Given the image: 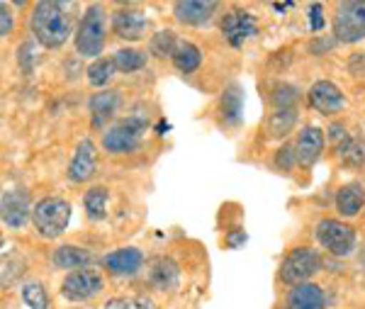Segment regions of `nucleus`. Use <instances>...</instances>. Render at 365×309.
Wrapping results in <instances>:
<instances>
[{
	"instance_id": "obj_1",
	"label": "nucleus",
	"mask_w": 365,
	"mask_h": 309,
	"mask_svg": "<svg viewBox=\"0 0 365 309\" xmlns=\"http://www.w3.org/2000/svg\"><path fill=\"white\" fill-rule=\"evenodd\" d=\"M73 32L71 5L56 0H39L32 8V34L46 49H56Z\"/></svg>"
},
{
	"instance_id": "obj_2",
	"label": "nucleus",
	"mask_w": 365,
	"mask_h": 309,
	"mask_svg": "<svg viewBox=\"0 0 365 309\" xmlns=\"http://www.w3.org/2000/svg\"><path fill=\"white\" fill-rule=\"evenodd\" d=\"M76 51L81 56L100 59L105 49V10L103 5H88V10L81 17L76 27Z\"/></svg>"
},
{
	"instance_id": "obj_3",
	"label": "nucleus",
	"mask_w": 365,
	"mask_h": 309,
	"mask_svg": "<svg viewBox=\"0 0 365 309\" xmlns=\"http://www.w3.org/2000/svg\"><path fill=\"white\" fill-rule=\"evenodd\" d=\"M71 202L63 198H44L32 207V224L44 239H58L68 229Z\"/></svg>"
},
{
	"instance_id": "obj_4",
	"label": "nucleus",
	"mask_w": 365,
	"mask_h": 309,
	"mask_svg": "<svg viewBox=\"0 0 365 309\" xmlns=\"http://www.w3.org/2000/svg\"><path fill=\"white\" fill-rule=\"evenodd\" d=\"M314 236L322 243V248H327L329 253L339 255V258L351 255L353 248H356V231H353L351 224L341 222V219H319L314 227Z\"/></svg>"
},
{
	"instance_id": "obj_5",
	"label": "nucleus",
	"mask_w": 365,
	"mask_h": 309,
	"mask_svg": "<svg viewBox=\"0 0 365 309\" xmlns=\"http://www.w3.org/2000/svg\"><path fill=\"white\" fill-rule=\"evenodd\" d=\"M149 120H141V117H129L113 124L110 129H105L103 134V148L110 153H132L137 151L141 144V134H144Z\"/></svg>"
},
{
	"instance_id": "obj_6",
	"label": "nucleus",
	"mask_w": 365,
	"mask_h": 309,
	"mask_svg": "<svg viewBox=\"0 0 365 309\" xmlns=\"http://www.w3.org/2000/svg\"><path fill=\"white\" fill-rule=\"evenodd\" d=\"M322 265V258L314 248L309 246H297L292 248L290 253L282 258V265H280V280L285 285H302L307 283Z\"/></svg>"
},
{
	"instance_id": "obj_7",
	"label": "nucleus",
	"mask_w": 365,
	"mask_h": 309,
	"mask_svg": "<svg viewBox=\"0 0 365 309\" xmlns=\"http://www.w3.org/2000/svg\"><path fill=\"white\" fill-rule=\"evenodd\" d=\"M334 37L344 44L365 39V3H339L334 13Z\"/></svg>"
},
{
	"instance_id": "obj_8",
	"label": "nucleus",
	"mask_w": 365,
	"mask_h": 309,
	"mask_svg": "<svg viewBox=\"0 0 365 309\" xmlns=\"http://www.w3.org/2000/svg\"><path fill=\"white\" fill-rule=\"evenodd\" d=\"M103 288H105V280L98 270H93V268L73 270L63 278L61 297L68 302H88L103 293Z\"/></svg>"
},
{
	"instance_id": "obj_9",
	"label": "nucleus",
	"mask_w": 365,
	"mask_h": 309,
	"mask_svg": "<svg viewBox=\"0 0 365 309\" xmlns=\"http://www.w3.org/2000/svg\"><path fill=\"white\" fill-rule=\"evenodd\" d=\"M222 34L232 46H241L244 41H249L253 34L258 32V22L253 13L241 8H232L229 13L222 17Z\"/></svg>"
},
{
	"instance_id": "obj_10",
	"label": "nucleus",
	"mask_w": 365,
	"mask_h": 309,
	"mask_svg": "<svg viewBox=\"0 0 365 309\" xmlns=\"http://www.w3.org/2000/svg\"><path fill=\"white\" fill-rule=\"evenodd\" d=\"M309 108L322 112V115H336L346 108V95L344 91L331 81H317L307 93Z\"/></svg>"
},
{
	"instance_id": "obj_11",
	"label": "nucleus",
	"mask_w": 365,
	"mask_h": 309,
	"mask_svg": "<svg viewBox=\"0 0 365 309\" xmlns=\"http://www.w3.org/2000/svg\"><path fill=\"white\" fill-rule=\"evenodd\" d=\"M113 32L125 41H139L149 32V17L134 8H120L113 13Z\"/></svg>"
},
{
	"instance_id": "obj_12",
	"label": "nucleus",
	"mask_w": 365,
	"mask_h": 309,
	"mask_svg": "<svg viewBox=\"0 0 365 309\" xmlns=\"http://www.w3.org/2000/svg\"><path fill=\"white\" fill-rule=\"evenodd\" d=\"M98 171V151L93 139H81L68 163V181L71 183H88Z\"/></svg>"
},
{
	"instance_id": "obj_13",
	"label": "nucleus",
	"mask_w": 365,
	"mask_h": 309,
	"mask_svg": "<svg viewBox=\"0 0 365 309\" xmlns=\"http://www.w3.org/2000/svg\"><path fill=\"white\" fill-rule=\"evenodd\" d=\"M324 144H327V134L324 129L307 124L299 129L297 141H295V153H297V166H312L317 163V158L322 156Z\"/></svg>"
},
{
	"instance_id": "obj_14",
	"label": "nucleus",
	"mask_w": 365,
	"mask_h": 309,
	"mask_svg": "<svg viewBox=\"0 0 365 309\" xmlns=\"http://www.w3.org/2000/svg\"><path fill=\"white\" fill-rule=\"evenodd\" d=\"M217 8H220V3H212V0H178L173 5V15L182 25L200 27V25H207L212 17H215Z\"/></svg>"
},
{
	"instance_id": "obj_15",
	"label": "nucleus",
	"mask_w": 365,
	"mask_h": 309,
	"mask_svg": "<svg viewBox=\"0 0 365 309\" xmlns=\"http://www.w3.org/2000/svg\"><path fill=\"white\" fill-rule=\"evenodd\" d=\"M103 265L108 268V273H113L117 278H132V275H137L141 270V265H144V253L134 246L117 248V251L105 255Z\"/></svg>"
},
{
	"instance_id": "obj_16",
	"label": "nucleus",
	"mask_w": 365,
	"mask_h": 309,
	"mask_svg": "<svg viewBox=\"0 0 365 309\" xmlns=\"http://www.w3.org/2000/svg\"><path fill=\"white\" fill-rule=\"evenodd\" d=\"M146 278L161 293H173L180 283V270L178 263L173 258H166V255H158L149 263V270H146Z\"/></svg>"
},
{
	"instance_id": "obj_17",
	"label": "nucleus",
	"mask_w": 365,
	"mask_h": 309,
	"mask_svg": "<svg viewBox=\"0 0 365 309\" xmlns=\"http://www.w3.org/2000/svg\"><path fill=\"white\" fill-rule=\"evenodd\" d=\"M29 219V198L22 190H5L3 193V222L10 229H22Z\"/></svg>"
},
{
	"instance_id": "obj_18",
	"label": "nucleus",
	"mask_w": 365,
	"mask_h": 309,
	"mask_svg": "<svg viewBox=\"0 0 365 309\" xmlns=\"http://www.w3.org/2000/svg\"><path fill=\"white\" fill-rule=\"evenodd\" d=\"M287 309H327L324 290L314 283L295 285L287 295Z\"/></svg>"
},
{
	"instance_id": "obj_19",
	"label": "nucleus",
	"mask_w": 365,
	"mask_h": 309,
	"mask_svg": "<svg viewBox=\"0 0 365 309\" xmlns=\"http://www.w3.org/2000/svg\"><path fill=\"white\" fill-rule=\"evenodd\" d=\"M365 207V186L346 183L336 190V212L341 217H356Z\"/></svg>"
},
{
	"instance_id": "obj_20",
	"label": "nucleus",
	"mask_w": 365,
	"mask_h": 309,
	"mask_svg": "<svg viewBox=\"0 0 365 309\" xmlns=\"http://www.w3.org/2000/svg\"><path fill=\"white\" fill-rule=\"evenodd\" d=\"M54 265L61 270H83L88 265L93 263V253L86 251V248L81 246H73V243H63V246H58L54 251Z\"/></svg>"
},
{
	"instance_id": "obj_21",
	"label": "nucleus",
	"mask_w": 365,
	"mask_h": 309,
	"mask_svg": "<svg viewBox=\"0 0 365 309\" xmlns=\"http://www.w3.org/2000/svg\"><path fill=\"white\" fill-rule=\"evenodd\" d=\"M88 108H91L93 124H96V127H105V122H108L117 112V108H120V95L115 91L96 93V95H91V100H88Z\"/></svg>"
},
{
	"instance_id": "obj_22",
	"label": "nucleus",
	"mask_w": 365,
	"mask_h": 309,
	"mask_svg": "<svg viewBox=\"0 0 365 309\" xmlns=\"http://www.w3.org/2000/svg\"><path fill=\"white\" fill-rule=\"evenodd\" d=\"M295 124H297V110L295 108L275 110L266 122L268 139H285V136L295 129Z\"/></svg>"
},
{
	"instance_id": "obj_23",
	"label": "nucleus",
	"mask_w": 365,
	"mask_h": 309,
	"mask_svg": "<svg viewBox=\"0 0 365 309\" xmlns=\"http://www.w3.org/2000/svg\"><path fill=\"white\" fill-rule=\"evenodd\" d=\"M108 200H110L108 188L96 186V188L88 190V193L83 195L86 217L91 219V222H100V219L108 217Z\"/></svg>"
},
{
	"instance_id": "obj_24",
	"label": "nucleus",
	"mask_w": 365,
	"mask_h": 309,
	"mask_svg": "<svg viewBox=\"0 0 365 309\" xmlns=\"http://www.w3.org/2000/svg\"><path fill=\"white\" fill-rule=\"evenodd\" d=\"M170 61H173V66L178 69L180 74H192V71H197L200 64H202V51H200V46L192 44V41H180Z\"/></svg>"
},
{
	"instance_id": "obj_25",
	"label": "nucleus",
	"mask_w": 365,
	"mask_h": 309,
	"mask_svg": "<svg viewBox=\"0 0 365 309\" xmlns=\"http://www.w3.org/2000/svg\"><path fill=\"white\" fill-rule=\"evenodd\" d=\"M241 108H244V95H241L239 86H229L220 100V115L227 124H237L241 117Z\"/></svg>"
},
{
	"instance_id": "obj_26",
	"label": "nucleus",
	"mask_w": 365,
	"mask_h": 309,
	"mask_svg": "<svg viewBox=\"0 0 365 309\" xmlns=\"http://www.w3.org/2000/svg\"><path fill=\"white\" fill-rule=\"evenodd\" d=\"M339 158L349 168H361L365 166V136H349L339 146Z\"/></svg>"
},
{
	"instance_id": "obj_27",
	"label": "nucleus",
	"mask_w": 365,
	"mask_h": 309,
	"mask_svg": "<svg viewBox=\"0 0 365 309\" xmlns=\"http://www.w3.org/2000/svg\"><path fill=\"white\" fill-rule=\"evenodd\" d=\"M178 44H180V41H178V37H175L173 29H161V32L151 34L149 54H154L156 59H173Z\"/></svg>"
},
{
	"instance_id": "obj_28",
	"label": "nucleus",
	"mask_w": 365,
	"mask_h": 309,
	"mask_svg": "<svg viewBox=\"0 0 365 309\" xmlns=\"http://www.w3.org/2000/svg\"><path fill=\"white\" fill-rule=\"evenodd\" d=\"M115 71H117V66H115L113 59H103V56H100L86 71L88 83H91L93 88H105L110 81L115 78Z\"/></svg>"
},
{
	"instance_id": "obj_29",
	"label": "nucleus",
	"mask_w": 365,
	"mask_h": 309,
	"mask_svg": "<svg viewBox=\"0 0 365 309\" xmlns=\"http://www.w3.org/2000/svg\"><path fill=\"white\" fill-rule=\"evenodd\" d=\"M113 61L117 71H122V74H134V71H141L146 66V54L134 49V46H125V49L115 51Z\"/></svg>"
},
{
	"instance_id": "obj_30",
	"label": "nucleus",
	"mask_w": 365,
	"mask_h": 309,
	"mask_svg": "<svg viewBox=\"0 0 365 309\" xmlns=\"http://www.w3.org/2000/svg\"><path fill=\"white\" fill-rule=\"evenodd\" d=\"M103 309H156V302L146 295L137 297H113V300L105 302Z\"/></svg>"
},
{
	"instance_id": "obj_31",
	"label": "nucleus",
	"mask_w": 365,
	"mask_h": 309,
	"mask_svg": "<svg viewBox=\"0 0 365 309\" xmlns=\"http://www.w3.org/2000/svg\"><path fill=\"white\" fill-rule=\"evenodd\" d=\"M22 300H25V305L32 307V309H46V307H49V297H46L44 285L37 283V280L27 283L25 288H22Z\"/></svg>"
},
{
	"instance_id": "obj_32",
	"label": "nucleus",
	"mask_w": 365,
	"mask_h": 309,
	"mask_svg": "<svg viewBox=\"0 0 365 309\" xmlns=\"http://www.w3.org/2000/svg\"><path fill=\"white\" fill-rule=\"evenodd\" d=\"M295 100H297V88L290 86V83H280V86H275V91L270 93V103L275 105V110L292 108Z\"/></svg>"
},
{
	"instance_id": "obj_33",
	"label": "nucleus",
	"mask_w": 365,
	"mask_h": 309,
	"mask_svg": "<svg viewBox=\"0 0 365 309\" xmlns=\"http://www.w3.org/2000/svg\"><path fill=\"white\" fill-rule=\"evenodd\" d=\"M297 166V153L292 144H282L278 151H275V168L280 171H292Z\"/></svg>"
},
{
	"instance_id": "obj_34",
	"label": "nucleus",
	"mask_w": 365,
	"mask_h": 309,
	"mask_svg": "<svg viewBox=\"0 0 365 309\" xmlns=\"http://www.w3.org/2000/svg\"><path fill=\"white\" fill-rule=\"evenodd\" d=\"M13 13L8 10V3H0V37H8L10 32H13Z\"/></svg>"
},
{
	"instance_id": "obj_35",
	"label": "nucleus",
	"mask_w": 365,
	"mask_h": 309,
	"mask_svg": "<svg viewBox=\"0 0 365 309\" xmlns=\"http://www.w3.org/2000/svg\"><path fill=\"white\" fill-rule=\"evenodd\" d=\"M309 27L312 32H322L324 29V5H309Z\"/></svg>"
},
{
	"instance_id": "obj_36",
	"label": "nucleus",
	"mask_w": 365,
	"mask_h": 309,
	"mask_svg": "<svg viewBox=\"0 0 365 309\" xmlns=\"http://www.w3.org/2000/svg\"><path fill=\"white\" fill-rule=\"evenodd\" d=\"M336 46V37L334 39H314L309 44V49H312V54H319V51H329V49H334Z\"/></svg>"
}]
</instances>
